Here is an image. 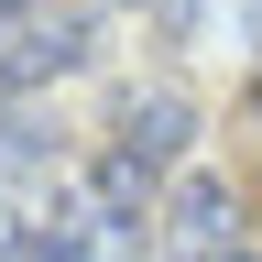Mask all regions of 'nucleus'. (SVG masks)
Segmentation results:
<instances>
[{
	"mask_svg": "<svg viewBox=\"0 0 262 262\" xmlns=\"http://www.w3.org/2000/svg\"><path fill=\"white\" fill-rule=\"evenodd\" d=\"M0 262H33V241L11 229V208H0Z\"/></svg>",
	"mask_w": 262,
	"mask_h": 262,
	"instance_id": "nucleus-6",
	"label": "nucleus"
},
{
	"mask_svg": "<svg viewBox=\"0 0 262 262\" xmlns=\"http://www.w3.org/2000/svg\"><path fill=\"white\" fill-rule=\"evenodd\" d=\"M11 175H33V142H22V131H0V186H11Z\"/></svg>",
	"mask_w": 262,
	"mask_h": 262,
	"instance_id": "nucleus-5",
	"label": "nucleus"
},
{
	"mask_svg": "<svg viewBox=\"0 0 262 262\" xmlns=\"http://www.w3.org/2000/svg\"><path fill=\"white\" fill-rule=\"evenodd\" d=\"M186 229H196V241H219V229H229V196H219V186H186Z\"/></svg>",
	"mask_w": 262,
	"mask_h": 262,
	"instance_id": "nucleus-4",
	"label": "nucleus"
},
{
	"mask_svg": "<svg viewBox=\"0 0 262 262\" xmlns=\"http://www.w3.org/2000/svg\"><path fill=\"white\" fill-rule=\"evenodd\" d=\"M142 186H153V164H131V153H110V164H98V208H110V219H131V208H142Z\"/></svg>",
	"mask_w": 262,
	"mask_h": 262,
	"instance_id": "nucleus-3",
	"label": "nucleus"
},
{
	"mask_svg": "<svg viewBox=\"0 0 262 262\" xmlns=\"http://www.w3.org/2000/svg\"><path fill=\"white\" fill-rule=\"evenodd\" d=\"M186 142H196L186 98H142V110H131V142H120V153H131V164H175Z\"/></svg>",
	"mask_w": 262,
	"mask_h": 262,
	"instance_id": "nucleus-2",
	"label": "nucleus"
},
{
	"mask_svg": "<svg viewBox=\"0 0 262 262\" xmlns=\"http://www.w3.org/2000/svg\"><path fill=\"white\" fill-rule=\"evenodd\" d=\"M22 11H33V0H0V33H11V22H22Z\"/></svg>",
	"mask_w": 262,
	"mask_h": 262,
	"instance_id": "nucleus-7",
	"label": "nucleus"
},
{
	"mask_svg": "<svg viewBox=\"0 0 262 262\" xmlns=\"http://www.w3.org/2000/svg\"><path fill=\"white\" fill-rule=\"evenodd\" d=\"M0 44H11V55H0L11 77H66V66L88 55V44H77V22H11Z\"/></svg>",
	"mask_w": 262,
	"mask_h": 262,
	"instance_id": "nucleus-1",
	"label": "nucleus"
}]
</instances>
